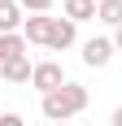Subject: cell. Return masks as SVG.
<instances>
[{"label":"cell","mask_w":122,"mask_h":126,"mask_svg":"<svg viewBox=\"0 0 122 126\" xmlns=\"http://www.w3.org/2000/svg\"><path fill=\"white\" fill-rule=\"evenodd\" d=\"M48 26H52V17H44V13L26 17V44H48Z\"/></svg>","instance_id":"8"},{"label":"cell","mask_w":122,"mask_h":126,"mask_svg":"<svg viewBox=\"0 0 122 126\" xmlns=\"http://www.w3.org/2000/svg\"><path fill=\"white\" fill-rule=\"evenodd\" d=\"M113 61V39H87L83 44V65H92V70H100V65H109Z\"/></svg>","instance_id":"4"},{"label":"cell","mask_w":122,"mask_h":126,"mask_svg":"<svg viewBox=\"0 0 122 126\" xmlns=\"http://www.w3.org/2000/svg\"><path fill=\"white\" fill-rule=\"evenodd\" d=\"M96 22H105V26L118 31L122 26V0H96Z\"/></svg>","instance_id":"7"},{"label":"cell","mask_w":122,"mask_h":126,"mask_svg":"<svg viewBox=\"0 0 122 126\" xmlns=\"http://www.w3.org/2000/svg\"><path fill=\"white\" fill-rule=\"evenodd\" d=\"M18 52H26V35L18 31V35H0V65L9 61V57H18Z\"/></svg>","instance_id":"10"},{"label":"cell","mask_w":122,"mask_h":126,"mask_svg":"<svg viewBox=\"0 0 122 126\" xmlns=\"http://www.w3.org/2000/svg\"><path fill=\"white\" fill-rule=\"evenodd\" d=\"M0 126H26L22 113H0Z\"/></svg>","instance_id":"12"},{"label":"cell","mask_w":122,"mask_h":126,"mask_svg":"<svg viewBox=\"0 0 122 126\" xmlns=\"http://www.w3.org/2000/svg\"><path fill=\"white\" fill-rule=\"evenodd\" d=\"M39 109H44V117L48 122H70L74 113H83L87 109V87L83 83H65V87H57V91H48L44 100H39Z\"/></svg>","instance_id":"1"},{"label":"cell","mask_w":122,"mask_h":126,"mask_svg":"<svg viewBox=\"0 0 122 126\" xmlns=\"http://www.w3.org/2000/svg\"><path fill=\"white\" fill-rule=\"evenodd\" d=\"M31 70H35V65L26 61V52H18V57H9V61L0 65L4 83H31Z\"/></svg>","instance_id":"5"},{"label":"cell","mask_w":122,"mask_h":126,"mask_svg":"<svg viewBox=\"0 0 122 126\" xmlns=\"http://www.w3.org/2000/svg\"><path fill=\"white\" fill-rule=\"evenodd\" d=\"M61 126H74V122H61Z\"/></svg>","instance_id":"15"},{"label":"cell","mask_w":122,"mask_h":126,"mask_svg":"<svg viewBox=\"0 0 122 126\" xmlns=\"http://www.w3.org/2000/svg\"><path fill=\"white\" fill-rule=\"evenodd\" d=\"M65 17H70L74 26L87 22V17H96V0H65Z\"/></svg>","instance_id":"9"},{"label":"cell","mask_w":122,"mask_h":126,"mask_svg":"<svg viewBox=\"0 0 122 126\" xmlns=\"http://www.w3.org/2000/svg\"><path fill=\"white\" fill-rule=\"evenodd\" d=\"M22 4V13H48L52 9V0H18Z\"/></svg>","instance_id":"11"},{"label":"cell","mask_w":122,"mask_h":126,"mask_svg":"<svg viewBox=\"0 0 122 126\" xmlns=\"http://www.w3.org/2000/svg\"><path fill=\"white\" fill-rule=\"evenodd\" d=\"M22 4L18 0H0V35H18V26H22Z\"/></svg>","instance_id":"6"},{"label":"cell","mask_w":122,"mask_h":126,"mask_svg":"<svg viewBox=\"0 0 122 126\" xmlns=\"http://www.w3.org/2000/svg\"><path fill=\"white\" fill-rule=\"evenodd\" d=\"M113 126H122V104H118V109H113Z\"/></svg>","instance_id":"14"},{"label":"cell","mask_w":122,"mask_h":126,"mask_svg":"<svg viewBox=\"0 0 122 126\" xmlns=\"http://www.w3.org/2000/svg\"><path fill=\"white\" fill-rule=\"evenodd\" d=\"M113 52H122V26L113 31Z\"/></svg>","instance_id":"13"},{"label":"cell","mask_w":122,"mask_h":126,"mask_svg":"<svg viewBox=\"0 0 122 126\" xmlns=\"http://www.w3.org/2000/svg\"><path fill=\"white\" fill-rule=\"evenodd\" d=\"M74 35H79V26H74L70 17H52V26H48V44H44V48L61 52V48H70V44H74Z\"/></svg>","instance_id":"3"},{"label":"cell","mask_w":122,"mask_h":126,"mask_svg":"<svg viewBox=\"0 0 122 126\" xmlns=\"http://www.w3.org/2000/svg\"><path fill=\"white\" fill-rule=\"evenodd\" d=\"M65 83H70V78H65V70H61L57 61H39L35 70H31V87H39L44 96L57 91V87H65Z\"/></svg>","instance_id":"2"}]
</instances>
